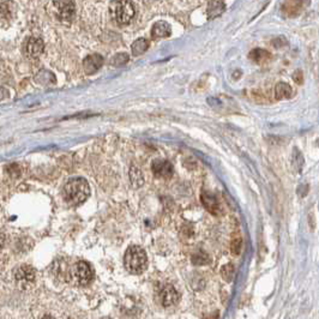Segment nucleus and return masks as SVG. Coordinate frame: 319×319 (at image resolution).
Wrapping results in <instances>:
<instances>
[{
    "label": "nucleus",
    "mask_w": 319,
    "mask_h": 319,
    "mask_svg": "<svg viewBox=\"0 0 319 319\" xmlns=\"http://www.w3.org/2000/svg\"><path fill=\"white\" fill-rule=\"evenodd\" d=\"M148 48H149L148 40L139 39L137 40V41H134L133 45H132V54H133L134 57L140 56V54H143L144 52H146Z\"/></svg>",
    "instance_id": "obj_16"
},
{
    "label": "nucleus",
    "mask_w": 319,
    "mask_h": 319,
    "mask_svg": "<svg viewBox=\"0 0 319 319\" xmlns=\"http://www.w3.org/2000/svg\"><path fill=\"white\" fill-rule=\"evenodd\" d=\"M234 266H233L232 264H226V265H223L222 269H221L222 277L225 278L227 282H231L233 280V277H234Z\"/></svg>",
    "instance_id": "obj_19"
},
{
    "label": "nucleus",
    "mask_w": 319,
    "mask_h": 319,
    "mask_svg": "<svg viewBox=\"0 0 319 319\" xmlns=\"http://www.w3.org/2000/svg\"><path fill=\"white\" fill-rule=\"evenodd\" d=\"M35 269L31 265H28V264H23V265L18 266V268L15 270V278L19 283L29 284L35 281Z\"/></svg>",
    "instance_id": "obj_8"
},
{
    "label": "nucleus",
    "mask_w": 319,
    "mask_h": 319,
    "mask_svg": "<svg viewBox=\"0 0 319 319\" xmlns=\"http://www.w3.org/2000/svg\"><path fill=\"white\" fill-rule=\"evenodd\" d=\"M5 174H6L8 178L17 179V178L21 177L22 169L17 163H12V165H7L6 167H5Z\"/></svg>",
    "instance_id": "obj_18"
},
{
    "label": "nucleus",
    "mask_w": 319,
    "mask_h": 319,
    "mask_svg": "<svg viewBox=\"0 0 319 319\" xmlns=\"http://www.w3.org/2000/svg\"><path fill=\"white\" fill-rule=\"evenodd\" d=\"M151 169L155 177L161 178V179H169L174 172L172 163L162 159L155 160L151 165Z\"/></svg>",
    "instance_id": "obj_7"
},
{
    "label": "nucleus",
    "mask_w": 319,
    "mask_h": 319,
    "mask_svg": "<svg viewBox=\"0 0 319 319\" xmlns=\"http://www.w3.org/2000/svg\"><path fill=\"white\" fill-rule=\"evenodd\" d=\"M130 179H131L132 184H133V185L136 186V188H139V186L143 185L142 172H140V169H138L136 166H133V167L131 168Z\"/></svg>",
    "instance_id": "obj_17"
},
{
    "label": "nucleus",
    "mask_w": 319,
    "mask_h": 319,
    "mask_svg": "<svg viewBox=\"0 0 319 319\" xmlns=\"http://www.w3.org/2000/svg\"><path fill=\"white\" fill-rule=\"evenodd\" d=\"M52 12L62 22H71L76 15V6L72 0H54Z\"/></svg>",
    "instance_id": "obj_4"
},
{
    "label": "nucleus",
    "mask_w": 319,
    "mask_h": 319,
    "mask_svg": "<svg viewBox=\"0 0 319 319\" xmlns=\"http://www.w3.org/2000/svg\"><path fill=\"white\" fill-rule=\"evenodd\" d=\"M159 301L165 309L173 307L179 303V293L174 288L172 284H166L162 289L160 290Z\"/></svg>",
    "instance_id": "obj_6"
},
{
    "label": "nucleus",
    "mask_w": 319,
    "mask_h": 319,
    "mask_svg": "<svg viewBox=\"0 0 319 319\" xmlns=\"http://www.w3.org/2000/svg\"><path fill=\"white\" fill-rule=\"evenodd\" d=\"M128 62V56L126 53H122V54H117V56L113 57V59L111 60V64L114 66H123L124 64Z\"/></svg>",
    "instance_id": "obj_20"
},
{
    "label": "nucleus",
    "mask_w": 319,
    "mask_h": 319,
    "mask_svg": "<svg viewBox=\"0 0 319 319\" xmlns=\"http://www.w3.org/2000/svg\"><path fill=\"white\" fill-rule=\"evenodd\" d=\"M250 59L252 62L257 63V64H263V63H266L270 59V53L269 52L264 51V50H254L250 53Z\"/></svg>",
    "instance_id": "obj_14"
},
{
    "label": "nucleus",
    "mask_w": 319,
    "mask_h": 319,
    "mask_svg": "<svg viewBox=\"0 0 319 319\" xmlns=\"http://www.w3.org/2000/svg\"><path fill=\"white\" fill-rule=\"evenodd\" d=\"M5 243H6V235H5L4 232L0 231V251L4 249Z\"/></svg>",
    "instance_id": "obj_23"
},
{
    "label": "nucleus",
    "mask_w": 319,
    "mask_h": 319,
    "mask_svg": "<svg viewBox=\"0 0 319 319\" xmlns=\"http://www.w3.org/2000/svg\"><path fill=\"white\" fill-rule=\"evenodd\" d=\"M90 196V186L84 178H72L65 184L63 197L70 205H79Z\"/></svg>",
    "instance_id": "obj_1"
},
{
    "label": "nucleus",
    "mask_w": 319,
    "mask_h": 319,
    "mask_svg": "<svg viewBox=\"0 0 319 319\" xmlns=\"http://www.w3.org/2000/svg\"><path fill=\"white\" fill-rule=\"evenodd\" d=\"M124 265L130 274L139 275L148 268V257L144 250L139 246H130L124 257Z\"/></svg>",
    "instance_id": "obj_2"
},
{
    "label": "nucleus",
    "mask_w": 319,
    "mask_h": 319,
    "mask_svg": "<svg viewBox=\"0 0 319 319\" xmlns=\"http://www.w3.org/2000/svg\"><path fill=\"white\" fill-rule=\"evenodd\" d=\"M223 11H225V4L221 0H211L208 8V15L210 18L221 15Z\"/></svg>",
    "instance_id": "obj_15"
},
{
    "label": "nucleus",
    "mask_w": 319,
    "mask_h": 319,
    "mask_svg": "<svg viewBox=\"0 0 319 319\" xmlns=\"http://www.w3.org/2000/svg\"><path fill=\"white\" fill-rule=\"evenodd\" d=\"M275 96L277 100L290 99L293 96V89L287 83H278L275 88Z\"/></svg>",
    "instance_id": "obj_13"
},
{
    "label": "nucleus",
    "mask_w": 319,
    "mask_h": 319,
    "mask_svg": "<svg viewBox=\"0 0 319 319\" xmlns=\"http://www.w3.org/2000/svg\"><path fill=\"white\" fill-rule=\"evenodd\" d=\"M41 319H56V318L52 317V316H50V315H46V316H44V317H42Z\"/></svg>",
    "instance_id": "obj_25"
},
{
    "label": "nucleus",
    "mask_w": 319,
    "mask_h": 319,
    "mask_svg": "<svg viewBox=\"0 0 319 319\" xmlns=\"http://www.w3.org/2000/svg\"><path fill=\"white\" fill-rule=\"evenodd\" d=\"M70 276L78 286H87L93 280V270L87 261H78L71 268Z\"/></svg>",
    "instance_id": "obj_5"
},
{
    "label": "nucleus",
    "mask_w": 319,
    "mask_h": 319,
    "mask_svg": "<svg viewBox=\"0 0 319 319\" xmlns=\"http://www.w3.org/2000/svg\"><path fill=\"white\" fill-rule=\"evenodd\" d=\"M109 12L114 22L118 24H128L134 17L136 10L130 0H114L111 2Z\"/></svg>",
    "instance_id": "obj_3"
},
{
    "label": "nucleus",
    "mask_w": 319,
    "mask_h": 319,
    "mask_svg": "<svg viewBox=\"0 0 319 319\" xmlns=\"http://www.w3.org/2000/svg\"><path fill=\"white\" fill-rule=\"evenodd\" d=\"M293 78H294V80L298 83V84H301V83H303V76H301L300 71H297V72L294 73V76H293Z\"/></svg>",
    "instance_id": "obj_24"
},
{
    "label": "nucleus",
    "mask_w": 319,
    "mask_h": 319,
    "mask_svg": "<svg viewBox=\"0 0 319 319\" xmlns=\"http://www.w3.org/2000/svg\"><path fill=\"white\" fill-rule=\"evenodd\" d=\"M209 258L208 255H204L203 252H198L192 257V261H193L194 264H208L209 263Z\"/></svg>",
    "instance_id": "obj_21"
},
{
    "label": "nucleus",
    "mask_w": 319,
    "mask_h": 319,
    "mask_svg": "<svg viewBox=\"0 0 319 319\" xmlns=\"http://www.w3.org/2000/svg\"><path fill=\"white\" fill-rule=\"evenodd\" d=\"M44 41L39 37H30L25 45V53L29 58H39L44 53Z\"/></svg>",
    "instance_id": "obj_9"
},
{
    "label": "nucleus",
    "mask_w": 319,
    "mask_h": 319,
    "mask_svg": "<svg viewBox=\"0 0 319 319\" xmlns=\"http://www.w3.org/2000/svg\"><path fill=\"white\" fill-rule=\"evenodd\" d=\"M103 319H112V318H103Z\"/></svg>",
    "instance_id": "obj_26"
},
{
    "label": "nucleus",
    "mask_w": 319,
    "mask_h": 319,
    "mask_svg": "<svg viewBox=\"0 0 319 319\" xmlns=\"http://www.w3.org/2000/svg\"><path fill=\"white\" fill-rule=\"evenodd\" d=\"M103 63V59L101 56H89L88 58H85L84 60V70L87 73H95L96 71H99L101 68Z\"/></svg>",
    "instance_id": "obj_12"
},
{
    "label": "nucleus",
    "mask_w": 319,
    "mask_h": 319,
    "mask_svg": "<svg viewBox=\"0 0 319 319\" xmlns=\"http://www.w3.org/2000/svg\"><path fill=\"white\" fill-rule=\"evenodd\" d=\"M241 246H243V240H241V238H235V239L232 241V245H231L233 254L239 255L241 251Z\"/></svg>",
    "instance_id": "obj_22"
},
{
    "label": "nucleus",
    "mask_w": 319,
    "mask_h": 319,
    "mask_svg": "<svg viewBox=\"0 0 319 319\" xmlns=\"http://www.w3.org/2000/svg\"><path fill=\"white\" fill-rule=\"evenodd\" d=\"M202 203L204 208L212 215H217L220 212V204H218L216 197L210 192H203Z\"/></svg>",
    "instance_id": "obj_11"
},
{
    "label": "nucleus",
    "mask_w": 319,
    "mask_h": 319,
    "mask_svg": "<svg viewBox=\"0 0 319 319\" xmlns=\"http://www.w3.org/2000/svg\"><path fill=\"white\" fill-rule=\"evenodd\" d=\"M171 33H172L171 25H169L167 22L160 21V22L155 23L154 27H152L151 37L155 40L166 39V37H168L169 35H171Z\"/></svg>",
    "instance_id": "obj_10"
}]
</instances>
